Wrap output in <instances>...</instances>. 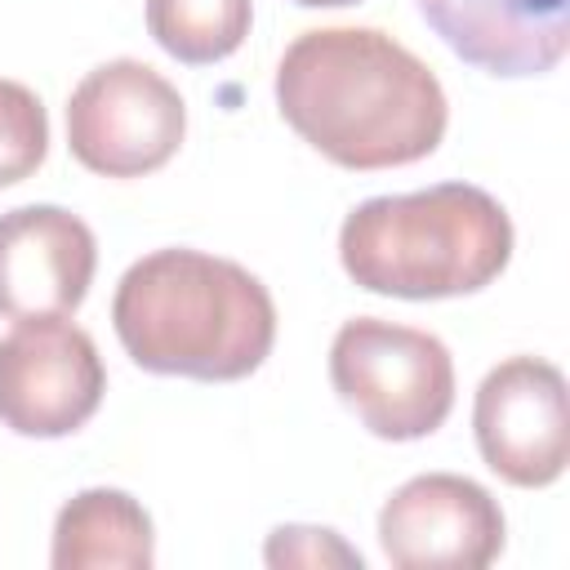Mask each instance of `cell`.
Wrapping results in <instances>:
<instances>
[{"label":"cell","instance_id":"obj_14","mask_svg":"<svg viewBox=\"0 0 570 570\" xmlns=\"http://www.w3.org/2000/svg\"><path fill=\"white\" fill-rule=\"evenodd\" d=\"M263 561L276 570L281 566H356L361 570V552L343 543V534L330 525H276L267 534Z\"/></svg>","mask_w":570,"mask_h":570},{"label":"cell","instance_id":"obj_12","mask_svg":"<svg viewBox=\"0 0 570 570\" xmlns=\"http://www.w3.org/2000/svg\"><path fill=\"white\" fill-rule=\"evenodd\" d=\"M249 22L254 0H147L151 40L187 67L232 58L245 45Z\"/></svg>","mask_w":570,"mask_h":570},{"label":"cell","instance_id":"obj_15","mask_svg":"<svg viewBox=\"0 0 570 570\" xmlns=\"http://www.w3.org/2000/svg\"><path fill=\"white\" fill-rule=\"evenodd\" d=\"M303 9H347V4H361V0H294Z\"/></svg>","mask_w":570,"mask_h":570},{"label":"cell","instance_id":"obj_7","mask_svg":"<svg viewBox=\"0 0 570 570\" xmlns=\"http://www.w3.org/2000/svg\"><path fill=\"white\" fill-rule=\"evenodd\" d=\"M472 436L494 476L517 490L561 481L570 463L566 374L543 356L499 361L472 401Z\"/></svg>","mask_w":570,"mask_h":570},{"label":"cell","instance_id":"obj_1","mask_svg":"<svg viewBox=\"0 0 570 570\" xmlns=\"http://www.w3.org/2000/svg\"><path fill=\"white\" fill-rule=\"evenodd\" d=\"M281 120L338 169H401L450 125L436 71L379 27H312L276 62Z\"/></svg>","mask_w":570,"mask_h":570},{"label":"cell","instance_id":"obj_4","mask_svg":"<svg viewBox=\"0 0 570 570\" xmlns=\"http://www.w3.org/2000/svg\"><path fill=\"white\" fill-rule=\"evenodd\" d=\"M330 383L338 401L379 441H423L454 410V356L414 325L352 316L330 343Z\"/></svg>","mask_w":570,"mask_h":570},{"label":"cell","instance_id":"obj_2","mask_svg":"<svg viewBox=\"0 0 570 570\" xmlns=\"http://www.w3.org/2000/svg\"><path fill=\"white\" fill-rule=\"evenodd\" d=\"M111 325L125 356L147 374L236 383L272 356L276 303L236 258L169 245L129 263Z\"/></svg>","mask_w":570,"mask_h":570},{"label":"cell","instance_id":"obj_11","mask_svg":"<svg viewBox=\"0 0 570 570\" xmlns=\"http://www.w3.org/2000/svg\"><path fill=\"white\" fill-rule=\"evenodd\" d=\"M53 570H147L156 561V530L147 508L116 485L71 494L53 517Z\"/></svg>","mask_w":570,"mask_h":570},{"label":"cell","instance_id":"obj_8","mask_svg":"<svg viewBox=\"0 0 570 570\" xmlns=\"http://www.w3.org/2000/svg\"><path fill=\"white\" fill-rule=\"evenodd\" d=\"M508 521L499 499L459 472H423L379 508V548L401 570H481L499 561Z\"/></svg>","mask_w":570,"mask_h":570},{"label":"cell","instance_id":"obj_3","mask_svg":"<svg viewBox=\"0 0 570 570\" xmlns=\"http://www.w3.org/2000/svg\"><path fill=\"white\" fill-rule=\"evenodd\" d=\"M512 218L476 183H436L405 196H370L338 227L343 272L383 298H459L503 276Z\"/></svg>","mask_w":570,"mask_h":570},{"label":"cell","instance_id":"obj_6","mask_svg":"<svg viewBox=\"0 0 570 570\" xmlns=\"http://www.w3.org/2000/svg\"><path fill=\"white\" fill-rule=\"evenodd\" d=\"M107 392L98 343L67 316L13 321L0 338V423L18 436L58 441L80 432Z\"/></svg>","mask_w":570,"mask_h":570},{"label":"cell","instance_id":"obj_5","mask_svg":"<svg viewBox=\"0 0 570 570\" xmlns=\"http://www.w3.org/2000/svg\"><path fill=\"white\" fill-rule=\"evenodd\" d=\"M187 134V102L174 80L138 58H111L67 98V147L102 178H142L165 169Z\"/></svg>","mask_w":570,"mask_h":570},{"label":"cell","instance_id":"obj_13","mask_svg":"<svg viewBox=\"0 0 570 570\" xmlns=\"http://www.w3.org/2000/svg\"><path fill=\"white\" fill-rule=\"evenodd\" d=\"M49 156V116L36 89L0 76V187L31 178Z\"/></svg>","mask_w":570,"mask_h":570},{"label":"cell","instance_id":"obj_10","mask_svg":"<svg viewBox=\"0 0 570 570\" xmlns=\"http://www.w3.org/2000/svg\"><path fill=\"white\" fill-rule=\"evenodd\" d=\"M454 58L485 76H548L570 45V0H419Z\"/></svg>","mask_w":570,"mask_h":570},{"label":"cell","instance_id":"obj_9","mask_svg":"<svg viewBox=\"0 0 570 570\" xmlns=\"http://www.w3.org/2000/svg\"><path fill=\"white\" fill-rule=\"evenodd\" d=\"M98 272L94 227L62 205L0 214V316H71Z\"/></svg>","mask_w":570,"mask_h":570}]
</instances>
